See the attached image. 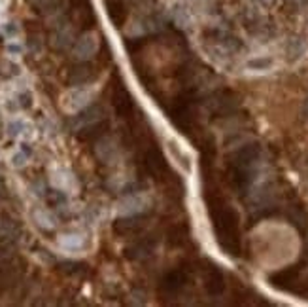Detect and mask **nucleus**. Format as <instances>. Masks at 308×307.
<instances>
[{
	"instance_id": "6e6552de",
	"label": "nucleus",
	"mask_w": 308,
	"mask_h": 307,
	"mask_svg": "<svg viewBox=\"0 0 308 307\" xmlns=\"http://www.w3.org/2000/svg\"><path fill=\"white\" fill-rule=\"evenodd\" d=\"M306 50H308V44L302 36H291L290 40L285 42V57L290 59L291 63L299 61V59L306 53Z\"/></svg>"
},
{
	"instance_id": "9b49d317",
	"label": "nucleus",
	"mask_w": 308,
	"mask_h": 307,
	"mask_svg": "<svg viewBox=\"0 0 308 307\" xmlns=\"http://www.w3.org/2000/svg\"><path fill=\"white\" fill-rule=\"evenodd\" d=\"M95 50H97V42H95V38H91V36L81 38L78 48H76V51H78L81 57H89Z\"/></svg>"
},
{
	"instance_id": "ddd939ff",
	"label": "nucleus",
	"mask_w": 308,
	"mask_h": 307,
	"mask_svg": "<svg viewBox=\"0 0 308 307\" xmlns=\"http://www.w3.org/2000/svg\"><path fill=\"white\" fill-rule=\"evenodd\" d=\"M271 65H272L271 59H253V61H250V63H248V67H250V69L265 70V69H269Z\"/></svg>"
},
{
	"instance_id": "20e7f679",
	"label": "nucleus",
	"mask_w": 308,
	"mask_h": 307,
	"mask_svg": "<svg viewBox=\"0 0 308 307\" xmlns=\"http://www.w3.org/2000/svg\"><path fill=\"white\" fill-rule=\"evenodd\" d=\"M112 103H114L116 112L119 114L121 118L130 119L135 116V112H136L135 99H133V95L127 91V88L121 86V84L114 86V91H112Z\"/></svg>"
},
{
	"instance_id": "9d476101",
	"label": "nucleus",
	"mask_w": 308,
	"mask_h": 307,
	"mask_svg": "<svg viewBox=\"0 0 308 307\" xmlns=\"http://www.w3.org/2000/svg\"><path fill=\"white\" fill-rule=\"evenodd\" d=\"M153 247H155L153 241H149V239H142L140 243H136L135 247H133V254H129V256H133V258L148 256L149 252L153 251Z\"/></svg>"
},
{
	"instance_id": "f257e3e1",
	"label": "nucleus",
	"mask_w": 308,
	"mask_h": 307,
	"mask_svg": "<svg viewBox=\"0 0 308 307\" xmlns=\"http://www.w3.org/2000/svg\"><path fill=\"white\" fill-rule=\"evenodd\" d=\"M206 203H208L210 218H212L214 232L222 249L231 256H238L240 254V230H238L236 211L217 194V190L206 192Z\"/></svg>"
},
{
	"instance_id": "423d86ee",
	"label": "nucleus",
	"mask_w": 308,
	"mask_h": 307,
	"mask_svg": "<svg viewBox=\"0 0 308 307\" xmlns=\"http://www.w3.org/2000/svg\"><path fill=\"white\" fill-rule=\"evenodd\" d=\"M238 103H236V97H234L231 91H217L212 100H210V108L212 112L219 114V116H225V114H231L236 110Z\"/></svg>"
},
{
	"instance_id": "f8f14e48",
	"label": "nucleus",
	"mask_w": 308,
	"mask_h": 307,
	"mask_svg": "<svg viewBox=\"0 0 308 307\" xmlns=\"http://www.w3.org/2000/svg\"><path fill=\"white\" fill-rule=\"evenodd\" d=\"M110 17L116 21L117 25H119V23H121V21L125 19L123 6H121V4H117V2H116V4H110Z\"/></svg>"
},
{
	"instance_id": "f03ea898",
	"label": "nucleus",
	"mask_w": 308,
	"mask_h": 307,
	"mask_svg": "<svg viewBox=\"0 0 308 307\" xmlns=\"http://www.w3.org/2000/svg\"><path fill=\"white\" fill-rule=\"evenodd\" d=\"M259 145H244L229 156L227 176L229 182L240 195H244L252 188L255 178V167L259 161Z\"/></svg>"
},
{
	"instance_id": "39448f33",
	"label": "nucleus",
	"mask_w": 308,
	"mask_h": 307,
	"mask_svg": "<svg viewBox=\"0 0 308 307\" xmlns=\"http://www.w3.org/2000/svg\"><path fill=\"white\" fill-rule=\"evenodd\" d=\"M204 273V286L210 296H219L225 290V277H223L222 270L214 265V263H204L203 268Z\"/></svg>"
},
{
	"instance_id": "7ed1b4c3",
	"label": "nucleus",
	"mask_w": 308,
	"mask_h": 307,
	"mask_svg": "<svg viewBox=\"0 0 308 307\" xmlns=\"http://www.w3.org/2000/svg\"><path fill=\"white\" fill-rule=\"evenodd\" d=\"M187 282H189V271L185 268H174V270L165 273L163 281H161V290L165 296L174 298L185 289Z\"/></svg>"
},
{
	"instance_id": "4468645a",
	"label": "nucleus",
	"mask_w": 308,
	"mask_h": 307,
	"mask_svg": "<svg viewBox=\"0 0 308 307\" xmlns=\"http://www.w3.org/2000/svg\"><path fill=\"white\" fill-rule=\"evenodd\" d=\"M304 116H308V99L306 103H304Z\"/></svg>"
},
{
	"instance_id": "0eeeda50",
	"label": "nucleus",
	"mask_w": 308,
	"mask_h": 307,
	"mask_svg": "<svg viewBox=\"0 0 308 307\" xmlns=\"http://www.w3.org/2000/svg\"><path fill=\"white\" fill-rule=\"evenodd\" d=\"M299 268L293 265V268H288V270H282L271 275V284H274L276 289L282 290H293V284L299 281Z\"/></svg>"
},
{
	"instance_id": "1a4fd4ad",
	"label": "nucleus",
	"mask_w": 308,
	"mask_h": 307,
	"mask_svg": "<svg viewBox=\"0 0 308 307\" xmlns=\"http://www.w3.org/2000/svg\"><path fill=\"white\" fill-rule=\"evenodd\" d=\"M116 232L121 233V235H127V233H138L144 228V218H140L138 214H129L127 218L117 220L116 222Z\"/></svg>"
}]
</instances>
